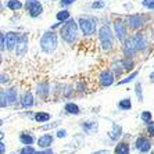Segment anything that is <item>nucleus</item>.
<instances>
[{
  "label": "nucleus",
  "instance_id": "1",
  "mask_svg": "<svg viewBox=\"0 0 154 154\" xmlns=\"http://www.w3.org/2000/svg\"><path fill=\"white\" fill-rule=\"evenodd\" d=\"M79 32H81V29H79L78 21L75 18H69L68 21H65L58 31L61 40L67 45H75L79 38Z\"/></svg>",
  "mask_w": 154,
  "mask_h": 154
},
{
  "label": "nucleus",
  "instance_id": "2",
  "mask_svg": "<svg viewBox=\"0 0 154 154\" xmlns=\"http://www.w3.org/2000/svg\"><path fill=\"white\" fill-rule=\"evenodd\" d=\"M78 25L81 29V33L85 38H89V36H93L94 33H97V18L93 17L90 14H81L78 18Z\"/></svg>",
  "mask_w": 154,
  "mask_h": 154
},
{
  "label": "nucleus",
  "instance_id": "3",
  "mask_svg": "<svg viewBox=\"0 0 154 154\" xmlns=\"http://www.w3.org/2000/svg\"><path fill=\"white\" fill-rule=\"evenodd\" d=\"M39 47L45 54H51L58 47V32H54L53 29H49L40 36Z\"/></svg>",
  "mask_w": 154,
  "mask_h": 154
},
{
  "label": "nucleus",
  "instance_id": "4",
  "mask_svg": "<svg viewBox=\"0 0 154 154\" xmlns=\"http://www.w3.org/2000/svg\"><path fill=\"white\" fill-rule=\"evenodd\" d=\"M99 42H100V47L103 49V51L108 53L114 49V31H111V28L108 25H101L99 28Z\"/></svg>",
  "mask_w": 154,
  "mask_h": 154
},
{
  "label": "nucleus",
  "instance_id": "5",
  "mask_svg": "<svg viewBox=\"0 0 154 154\" xmlns=\"http://www.w3.org/2000/svg\"><path fill=\"white\" fill-rule=\"evenodd\" d=\"M112 31H114L115 38L118 39V42L124 43L126 39H128V25H126L125 17H115L114 21H112Z\"/></svg>",
  "mask_w": 154,
  "mask_h": 154
},
{
  "label": "nucleus",
  "instance_id": "6",
  "mask_svg": "<svg viewBox=\"0 0 154 154\" xmlns=\"http://www.w3.org/2000/svg\"><path fill=\"white\" fill-rule=\"evenodd\" d=\"M125 21L131 31L137 32V31H142L143 26L147 24V15L139 14V13H136V14H129V15H125Z\"/></svg>",
  "mask_w": 154,
  "mask_h": 154
},
{
  "label": "nucleus",
  "instance_id": "7",
  "mask_svg": "<svg viewBox=\"0 0 154 154\" xmlns=\"http://www.w3.org/2000/svg\"><path fill=\"white\" fill-rule=\"evenodd\" d=\"M153 146H154L153 140H151L150 136H147V135H139V136L135 139V142H133L135 150L139 151V153H142V154L150 153L151 149H153Z\"/></svg>",
  "mask_w": 154,
  "mask_h": 154
},
{
  "label": "nucleus",
  "instance_id": "8",
  "mask_svg": "<svg viewBox=\"0 0 154 154\" xmlns=\"http://www.w3.org/2000/svg\"><path fill=\"white\" fill-rule=\"evenodd\" d=\"M25 8L26 14L29 15L31 18H39L40 15L43 14V4L40 3V0H25Z\"/></svg>",
  "mask_w": 154,
  "mask_h": 154
},
{
  "label": "nucleus",
  "instance_id": "9",
  "mask_svg": "<svg viewBox=\"0 0 154 154\" xmlns=\"http://www.w3.org/2000/svg\"><path fill=\"white\" fill-rule=\"evenodd\" d=\"M29 49V35L26 32H21L18 35V42L15 46V57H24Z\"/></svg>",
  "mask_w": 154,
  "mask_h": 154
},
{
  "label": "nucleus",
  "instance_id": "10",
  "mask_svg": "<svg viewBox=\"0 0 154 154\" xmlns=\"http://www.w3.org/2000/svg\"><path fill=\"white\" fill-rule=\"evenodd\" d=\"M115 74L112 72V69L110 68H104L100 71L99 76H97V81H99V85L101 88H110V86L114 85L115 82Z\"/></svg>",
  "mask_w": 154,
  "mask_h": 154
},
{
  "label": "nucleus",
  "instance_id": "11",
  "mask_svg": "<svg viewBox=\"0 0 154 154\" xmlns=\"http://www.w3.org/2000/svg\"><path fill=\"white\" fill-rule=\"evenodd\" d=\"M132 39H133V42H135V45H136L139 53H143L147 47H149V38H147V33L144 32L143 29L133 33Z\"/></svg>",
  "mask_w": 154,
  "mask_h": 154
},
{
  "label": "nucleus",
  "instance_id": "12",
  "mask_svg": "<svg viewBox=\"0 0 154 154\" xmlns=\"http://www.w3.org/2000/svg\"><path fill=\"white\" fill-rule=\"evenodd\" d=\"M137 53H139V50H137L136 45L133 42L132 36H129L128 39L122 43V54H124V57H132L133 58Z\"/></svg>",
  "mask_w": 154,
  "mask_h": 154
},
{
  "label": "nucleus",
  "instance_id": "13",
  "mask_svg": "<svg viewBox=\"0 0 154 154\" xmlns=\"http://www.w3.org/2000/svg\"><path fill=\"white\" fill-rule=\"evenodd\" d=\"M20 104H21V107L25 108V110H29V108H32L33 106H35V97H33V93L31 90H25V92L21 94V97H20Z\"/></svg>",
  "mask_w": 154,
  "mask_h": 154
},
{
  "label": "nucleus",
  "instance_id": "14",
  "mask_svg": "<svg viewBox=\"0 0 154 154\" xmlns=\"http://www.w3.org/2000/svg\"><path fill=\"white\" fill-rule=\"evenodd\" d=\"M50 83L47 82V81H42V82L38 83V86H36V93H38V96L42 99V100H47L49 99V96H50Z\"/></svg>",
  "mask_w": 154,
  "mask_h": 154
},
{
  "label": "nucleus",
  "instance_id": "15",
  "mask_svg": "<svg viewBox=\"0 0 154 154\" xmlns=\"http://www.w3.org/2000/svg\"><path fill=\"white\" fill-rule=\"evenodd\" d=\"M53 142H54V136L51 133H43L42 136L38 137L36 144H38L39 149H50Z\"/></svg>",
  "mask_w": 154,
  "mask_h": 154
},
{
  "label": "nucleus",
  "instance_id": "16",
  "mask_svg": "<svg viewBox=\"0 0 154 154\" xmlns=\"http://www.w3.org/2000/svg\"><path fill=\"white\" fill-rule=\"evenodd\" d=\"M81 128L83 129V132L88 133V135H93L99 131V124L97 121H85L81 122Z\"/></svg>",
  "mask_w": 154,
  "mask_h": 154
},
{
  "label": "nucleus",
  "instance_id": "17",
  "mask_svg": "<svg viewBox=\"0 0 154 154\" xmlns=\"http://www.w3.org/2000/svg\"><path fill=\"white\" fill-rule=\"evenodd\" d=\"M122 136V126L117 122H112L111 124V129H110V132H108V137L112 140V142H117L119 140Z\"/></svg>",
  "mask_w": 154,
  "mask_h": 154
},
{
  "label": "nucleus",
  "instance_id": "18",
  "mask_svg": "<svg viewBox=\"0 0 154 154\" xmlns=\"http://www.w3.org/2000/svg\"><path fill=\"white\" fill-rule=\"evenodd\" d=\"M18 32H14V31H10V32H6V38H7V50L8 51H14L15 46H17L18 42Z\"/></svg>",
  "mask_w": 154,
  "mask_h": 154
},
{
  "label": "nucleus",
  "instance_id": "19",
  "mask_svg": "<svg viewBox=\"0 0 154 154\" xmlns=\"http://www.w3.org/2000/svg\"><path fill=\"white\" fill-rule=\"evenodd\" d=\"M4 92H6V97H7L8 100V106H15V104L20 101V99H18V89L17 88H8V89H4Z\"/></svg>",
  "mask_w": 154,
  "mask_h": 154
},
{
  "label": "nucleus",
  "instance_id": "20",
  "mask_svg": "<svg viewBox=\"0 0 154 154\" xmlns=\"http://www.w3.org/2000/svg\"><path fill=\"white\" fill-rule=\"evenodd\" d=\"M18 139H20V142H21L24 146H32L36 140H38L35 136H33L32 132H21L20 136H18Z\"/></svg>",
  "mask_w": 154,
  "mask_h": 154
},
{
  "label": "nucleus",
  "instance_id": "21",
  "mask_svg": "<svg viewBox=\"0 0 154 154\" xmlns=\"http://www.w3.org/2000/svg\"><path fill=\"white\" fill-rule=\"evenodd\" d=\"M114 154H131V144L125 140H121L115 144Z\"/></svg>",
  "mask_w": 154,
  "mask_h": 154
},
{
  "label": "nucleus",
  "instance_id": "22",
  "mask_svg": "<svg viewBox=\"0 0 154 154\" xmlns=\"http://www.w3.org/2000/svg\"><path fill=\"white\" fill-rule=\"evenodd\" d=\"M51 119V114L47 111H36L33 114V121L38 124H47Z\"/></svg>",
  "mask_w": 154,
  "mask_h": 154
},
{
  "label": "nucleus",
  "instance_id": "23",
  "mask_svg": "<svg viewBox=\"0 0 154 154\" xmlns=\"http://www.w3.org/2000/svg\"><path fill=\"white\" fill-rule=\"evenodd\" d=\"M64 111L69 115H79L81 114V107L74 101H68L64 104Z\"/></svg>",
  "mask_w": 154,
  "mask_h": 154
},
{
  "label": "nucleus",
  "instance_id": "24",
  "mask_svg": "<svg viewBox=\"0 0 154 154\" xmlns=\"http://www.w3.org/2000/svg\"><path fill=\"white\" fill-rule=\"evenodd\" d=\"M119 64L125 72H132L135 68V60L132 57H124L119 60Z\"/></svg>",
  "mask_w": 154,
  "mask_h": 154
},
{
  "label": "nucleus",
  "instance_id": "25",
  "mask_svg": "<svg viewBox=\"0 0 154 154\" xmlns=\"http://www.w3.org/2000/svg\"><path fill=\"white\" fill-rule=\"evenodd\" d=\"M117 107H118L119 111H129V110H132V100H131V97H125V99H121L117 104Z\"/></svg>",
  "mask_w": 154,
  "mask_h": 154
},
{
  "label": "nucleus",
  "instance_id": "26",
  "mask_svg": "<svg viewBox=\"0 0 154 154\" xmlns=\"http://www.w3.org/2000/svg\"><path fill=\"white\" fill-rule=\"evenodd\" d=\"M139 72H140V69H135V71H132L131 74H128V75H126L124 79L118 81V82H117V85H126V83L133 82V81L136 79V76H139Z\"/></svg>",
  "mask_w": 154,
  "mask_h": 154
},
{
  "label": "nucleus",
  "instance_id": "27",
  "mask_svg": "<svg viewBox=\"0 0 154 154\" xmlns=\"http://www.w3.org/2000/svg\"><path fill=\"white\" fill-rule=\"evenodd\" d=\"M6 6H7V8L11 11H18V10H21V8H24L25 3H22L21 0H8Z\"/></svg>",
  "mask_w": 154,
  "mask_h": 154
},
{
  "label": "nucleus",
  "instance_id": "28",
  "mask_svg": "<svg viewBox=\"0 0 154 154\" xmlns=\"http://www.w3.org/2000/svg\"><path fill=\"white\" fill-rule=\"evenodd\" d=\"M56 18H57V21L65 22V21H68L69 18H71V13H69L67 8H63V10H60L57 14H56Z\"/></svg>",
  "mask_w": 154,
  "mask_h": 154
},
{
  "label": "nucleus",
  "instance_id": "29",
  "mask_svg": "<svg viewBox=\"0 0 154 154\" xmlns=\"http://www.w3.org/2000/svg\"><path fill=\"white\" fill-rule=\"evenodd\" d=\"M0 50H2V53H4L7 50V38H6V32L4 31L0 32Z\"/></svg>",
  "mask_w": 154,
  "mask_h": 154
},
{
  "label": "nucleus",
  "instance_id": "30",
  "mask_svg": "<svg viewBox=\"0 0 154 154\" xmlns=\"http://www.w3.org/2000/svg\"><path fill=\"white\" fill-rule=\"evenodd\" d=\"M140 119H142V122H144V124L151 122L153 121V114H151V111H147V110L142 111V114H140Z\"/></svg>",
  "mask_w": 154,
  "mask_h": 154
},
{
  "label": "nucleus",
  "instance_id": "31",
  "mask_svg": "<svg viewBox=\"0 0 154 154\" xmlns=\"http://www.w3.org/2000/svg\"><path fill=\"white\" fill-rule=\"evenodd\" d=\"M135 94H136L137 100L142 103V101H143V89H142V83L140 82L135 83Z\"/></svg>",
  "mask_w": 154,
  "mask_h": 154
},
{
  "label": "nucleus",
  "instance_id": "32",
  "mask_svg": "<svg viewBox=\"0 0 154 154\" xmlns=\"http://www.w3.org/2000/svg\"><path fill=\"white\" fill-rule=\"evenodd\" d=\"M0 107L2 108H7L8 107V100H7V97H6V92H4V89L0 90Z\"/></svg>",
  "mask_w": 154,
  "mask_h": 154
},
{
  "label": "nucleus",
  "instance_id": "33",
  "mask_svg": "<svg viewBox=\"0 0 154 154\" xmlns=\"http://www.w3.org/2000/svg\"><path fill=\"white\" fill-rule=\"evenodd\" d=\"M104 6H106V2H104V0H94L93 3L90 4V7L93 8V10H100Z\"/></svg>",
  "mask_w": 154,
  "mask_h": 154
},
{
  "label": "nucleus",
  "instance_id": "34",
  "mask_svg": "<svg viewBox=\"0 0 154 154\" xmlns=\"http://www.w3.org/2000/svg\"><path fill=\"white\" fill-rule=\"evenodd\" d=\"M142 6L150 11H154V0H142Z\"/></svg>",
  "mask_w": 154,
  "mask_h": 154
},
{
  "label": "nucleus",
  "instance_id": "35",
  "mask_svg": "<svg viewBox=\"0 0 154 154\" xmlns=\"http://www.w3.org/2000/svg\"><path fill=\"white\" fill-rule=\"evenodd\" d=\"M67 136H68V132H67V129L58 128L57 131H56V137H58V139H65Z\"/></svg>",
  "mask_w": 154,
  "mask_h": 154
},
{
  "label": "nucleus",
  "instance_id": "36",
  "mask_svg": "<svg viewBox=\"0 0 154 154\" xmlns=\"http://www.w3.org/2000/svg\"><path fill=\"white\" fill-rule=\"evenodd\" d=\"M146 133H147V136L154 137V121L146 124Z\"/></svg>",
  "mask_w": 154,
  "mask_h": 154
},
{
  "label": "nucleus",
  "instance_id": "37",
  "mask_svg": "<svg viewBox=\"0 0 154 154\" xmlns=\"http://www.w3.org/2000/svg\"><path fill=\"white\" fill-rule=\"evenodd\" d=\"M35 153H36V150L33 146H24L20 150V154H35Z\"/></svg>",
  "mask_w": 154,
  "mask_h": 154
},
{
  "label": "nucleus",
  "instance_id": "38",
  "mask_svg": "<svg viewBox=\"0 0 154 154\" xmlns=\"http://www.w3.org/2000/svg\"><path fill=\"white\" fill-rule=\"evenodd\" d=\"M75 2L76 0H60V6L61 7H68V6H72Z\"/></svg>",
  "mask_w": 154,
  "mask_h": 154
},
{
  "label": "nucleus",
  "instance_id": "39",
  "mask_svg": "<svg viewBox=\"0 0 154 154\" xmlns=\"http://www.w3.org/2000/svg\"><path fill=\"white\" fill-rule=\"evenodd\" d=\"M0 82H2V85H7V83L10 82V76H8L7 74L2 72V79H0Z\"/></svg>",
  "mask_w": 154,
  "mask_h": 154
},
{
  "label": "nucleus",
  "instance_id": "40",
  "mask_svg": "<svg viewBox=\"0 0 154 154\" xmlns=\"http://www.w3.org/2000/svg\"><path fill=\"white\" fill-rule=\"evenodd\" d=\"M35 154H54V151L51 149H40L39 151H36Z\"/></svg>",
  "mask_w": 154,
  "mask_h": 154
},
{
  "label": "nucleus",
  "instance_id": "41",
  "mask_svg": "<svg viewBox=\"0 0 154 154\" xmlns=\"http://www.w3.org/2000/svg\"><path fill=\"white\" fill-rule=\"evenodd\" d=\"M58 124H60V122H53V124H45V125L42 126V129H45V131H46V129H51V128H54V126H58Z\"/></svg>",
  "mask_w": 154,
  "mask_h": 154
},
{
  "label": "nucleus",
  "instance_id": "42",
  "mask_svg": "<svg viewBox=\"0 0 154 154\" xmlns=\"http://www.w3.org/2000/svg\"><path fill=\"white\" fill-rule=\"evenodd\" d=\"M63 24H64V22L57 21L56 24H54V25H51V26H50V29H53V31H54V29H57V28H61V26H63Z\"/></svg>",
  "mask_w": 154,
  "mask_h": 154
},
{
  "label": "nucleus",
  "instance_id": "43",
  "mask_svg": "<svg viewBox=\"0 0 154 154\" xmlns=\"http://www.w3.org/2000/svg\"><path fill=\"white\" fill-rule=\"evenodd\" d=\"M0 154H6V144L3 140L0 142Z\"/></svg>",
  "mask_w": 154,
  "mask_h": 154
},
{
  "label": "nucleus",
  "instance_id": "44",
  "mask_svg": "<svg viewBox=\"0 0 154 154\" xmlns=\"http://www.w3.org/2000/svg\"><path fill=\"white\" fill-rule=\"evenodd\" d=\"M92 154H110V151L108 150H96V151H93Z\"/></svg>",
  "mask_w": 154,
  "mask_h": 154
},
{
  "label": "nucleus",
  "instance_id": "45",
  "mask_svg": "<svg viewBox=\"0 0 154 154\" xmlns=\"http://www.w3.org/2000/svg\"><path fill=\"white\" fill-rule=\"evenodd\" d=\"M150 82H154V71L150 74Z\"/></svg>",
  "mask_w": 154,
  "mask_h": 154
},
{
  "label": "nucleus",
  "instance_id": "46",
  "mask_svg": "<svg viewBox=\"0 0 154 154\" xmlns=\"http://www.w3.org/2000/svg\"><path fill=\"white\" fill-rule=\"evenodd\" d=\"M151 38H153V40H154V28H153V31H151Z\"/></svg>",
  "mask_w": 154,
  "mask_h": 154
},
{
  "label": "nucleus",
  "instance_id": "47",
  "mask_svg": "<svg viewBox=\"0 0 154 154\" xmlns=\"http://www.w3.org/2000/svg\"><path fill=\"white\" fill-rule=\"evenodd\" d=\"M50 2H58V0H50Z\"/></svg>",
  "mask_w": 154,
  "mask_h": 154
},
{
  "label": "nucleus",
  "instance_id": "48",
  "mask_svg": "<svg viewBox=\"0 0 154 154\" xmlns=\"http://www.w3.org/2000/svg\"><path fill=\"white\" fill-rule=\"evenodd\" d=\"M150 154H154V151H150Z\"/></svg>",
  "mask_w": 154,
  "mask_h": 154
},
{
  "label": "nucleus",
  "instance_id": "49",
  "mask_svg": "<svg viewBox=\"0 0 154 154\" xmlns=\"http://www.w3.org/2000/svg\"><path fill=\"white\" fill-rule=\"evenodd\" d=\"M104 2H110V0H104Z\"/></svg>",
  "mask_w": 154,
  "mask_h": 154
}]
</instances>
